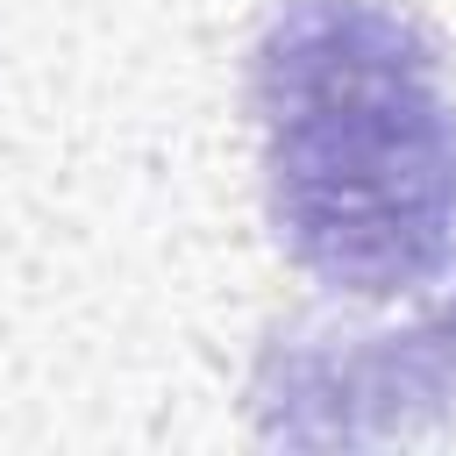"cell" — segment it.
<instances>
[{"label":"cell","instance_id":"6da1fadb","mask_svg":"<svg viewBox=\"0 0 456 456\" xmlns=\"http://www.w3.org/2000/svg\"><path fill=\"white\" fill-rule=\"evenodd\" d=\"M278 249L328 292L420 299L456 278V78L385 0H285L249 71Z\"/></svg>","mask_w":456,"mask_h":456}]
</instances>
